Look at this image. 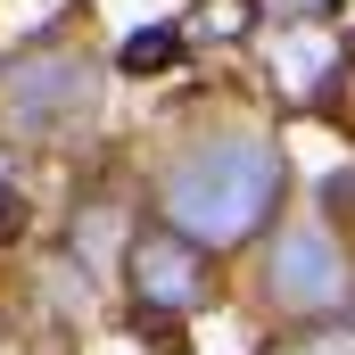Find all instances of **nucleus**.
I'll return each instance as SVG.
<instances>
[{"label": "nucleus", "instance_id": "1", "mask_svg": "<svg viewBox=\"0 0 355 355\" xmlns=\"http://www.w3.org/2000/svg\"><path fill=\"white\" fill-rule=\"evenodd\" d=\"M272 207H281V149L272 141H248V132L190 149L174 174H166V223L190 232L198 248L257 240V223H265Z\"/></svg>", "mask_w": 355, "mask_h": 355}, {"label": "nucleus", "instance_id": "2", "mask_svg": "<svg viewBox=\"0 0 355 355\" xmlns=\"http://www.w3.org/2000/svg\"><path fill=\"white\" fill-rule=\"evenodd\" d=\"M91 107V58L75 50H33L0 75V132H50Z\"/></svg>", "mask_w": 355, "mask_h": 355}, {"label": "nucleus", "instance_id": "3", "mask_svg": "<svg viewBox=\"0 0 355 355\" xmlns=\"http://www.w3.org/2000/svg\"><path fill=\"white\" fill-rule=\"evenodd\" d=\"M272 297H281L289 314H306V322L339 314V306H347V257H339V240L314 232V223H289V232L272 240Z\"/></svg>", "mask_w": 355, "mask_h": 355}, {"label": "nucleus", "instance_id": "4", "mask_svg": "<svg viewBox=\"0 0 355 355\" xmlns=\"http://www.w3.org/2000/svg\"><path fill=\"white\" fill-rule=\"evenodd\" d=\"M132 289H141L149 314H198V306L215 297L207 257H198L190 232H149V240H132Z\"/></svg>", "mask_w": 355, "mask_h": 355}, {"label": "nucleus", "instance_id": "5", "mask_svg": "<svg viewBox=\"0 0 355 355\" xmlns=\"http://www.w3.org/2000/svg\"><path fill=\"white\" fill-rule=\"evenodd\" d=\"M174 58H182V25H141L124 42V75H166Z\"/></svg>", "mask_w": 355, "mask_h": 355}, {"label": "nucleus", "instance_id": "6", "mask_svg": "<svg viewBox=\"0 0 355 355\" xmlns=\"http://www.w3.org/2000/svg\"><path fill=\"white\" fill-rule=\"evenodd\" d=\"M248 17H257V0H207L198 33H248Z\"/></svg>", "mask_w": 355, "mask_h": 355}, {"label": "nucleus", "instance_id": "7", "mask_svg": "<svg viewBox=\"0 0 355 355\" xmlns=\"http://www.w3.org/2000/svg\"><path fill=\"white\" fill-rule=\"evenodd\" d=\"M17 232H25V190L0 182V240H17Z\"/></svg>", "mask_w": 355, "mask_h": 355}]
</instances>
